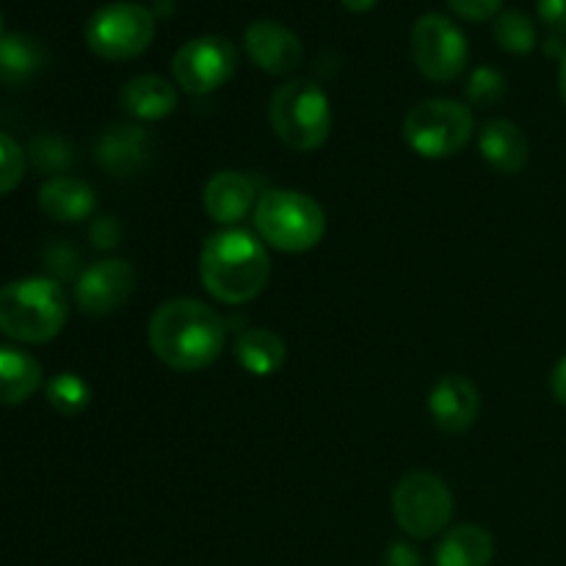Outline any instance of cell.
<instances>
[{
  "label": "cell",
  "instance_id": "6da1fadb",
  "mask_svg": "<svg viewBox=\"0 0 566 566\" xmlns=\"http://www.w3.org/2000/svg\"><path fill=\"white\" fill-rule=\"evenodd\" d=\"M147 340L155 357L171 370L197 374L224 352L227 329L221 315L199 298H169L153 313Z\"/></svg>",
  "mask_w": 566,
  "mask_h": 566
},
{
  "label": "cell",
  "instance_id": "7a4b0ae2",
  "mask_svg": "<svg viewBox=\"0 0 566 566\" xmlns=\"http://www.w3.org/2000/svg\"><path fill=\"white\" fill-rule=\"evenodd\" d=\"M271 258L263 241L247 230L213 232L199 252V280L205 291L221 304H249L265 291Z\"/></svg>",
  "mask_w": 566,
  "mask_h": 566
},
{
  "label": "cell",
  "instance_id": "3957f363",
  "mask_svg": "<svg viewBox=\"0 0 566 566\" xmlns=\"http://www.w3.org/2000/svg\"><path fill=\"white\" fill-rule=\"evenodd\" d=\"M70 318L64 287L50 276H25L0 287V332L17 343H48Z\"/></svg>",
  "mask_w": 566,
  "mask_h": 566
},
{
  "label": "cell",
  "instance_id": "277c9868",
  "mask_svg": "<svg viewBox=\"0 0 566 566\" xmlns=\"http://www.w3.org/2000/svg\"><path fill=\"white\" fill-rule=\"evenodd\" d=\"M254 230L271 249L304 254L324 241L326 213L310 193L271 188L254 205Z\"/></svg>",
  "mask_w": 566,
  "mask_h": 566
},
{
  "label": "cell",
  "instance_id": "5b68a950",
  "mask_svg": "<svg viewBox=\"0 0 566 566\" xmlns=\"http://www.w3.org/2000/svg\"><path fill=\"white\" fill-rule=\"evenodd\" d=\"M269 122L293 153H313L329 142L332 103L315 81H291L271 94Z\"/></svg>",
  "mask_w": 566,
  "mask_h": 566
},
{
  "label": "cell",
  "instance_id": "8992f818",
  "mask_svg": "<svg viewBox=\"0 0 566 566\" xmlns=\"http://www.w3.org/2000/svg\"><path fill=\"white\" fill-rule=\"evenodd\" d=\"M473 133V111L459 99H423L403 116V138H407L409 149L429 160H442L462 153Z\"/></svg>",
  "mask_w": 566,
  "mask_h": 566
},
{
  "label": "cell",
  "instance_id": "52a82bcc",
  "mask_svg": "<svg viewBox=\"0 0 566 566\" xmlns=\"http://www.w3.org/2000/svg\"><path fill=\"white\" fill-rule=\"evenodd\" d=\"M83 39L97 59H138L155 39V14L147 6L130 0L105 3L86 20Z\"/></svg>",
  "mask_w": 566,
  "mask_h": 566
},
{
  "label": "cell",
  "instance_id": "ba28073f",
  "mask_svg": "<svg viewBox=\"0 0 566 566\" xmlns=\"http://www.w3.org/2000/svg\"><path fill=\"white\" fill-rule=\"evenodd\" d=\"M392 517L412 539H434L453 520V492L434 473H407L392 490Z\"/></svg>",
  "mask_w": 566,
  "mask_h": 566
},
{
  "label": "cell",
  "instance_id": "9c48e42d",
  "mask_svg": "<svg viewBox=\"0 0 566 566\" xmlns=\"http://www.w3.org/2000/svg\"><path fill=\"white\" fill-rule=\"evenodd\" d=\"M409 53L431 83H453L468 70L470 44L451 17L423 14L409 33Z\"/></svg>",
  "mask_w": 566,
  "mask_h": 566
},
{
  "label": "cell",
  "instance_id": "30bf717a",
  "mask_svg": "<svg viewBox=\"0 0 566 566\" xmlns=\"http://www.w3.org/2000/svg\"><path fill=\"white\" fill-rule=\"evenodd\" d=\"M238 66V50L230 39L208 36L188 39L171 59V75L186 94H210L224 86Z\"/></svg>",
  "mask_w": 566,
  "mask_h": 566
},
{
  "label": "cell",
  "instance_id": "8fae6325",
  "mask_svg": "<svg viewBox=\"0 0 566 566\" xmlns=\"http://www.w3.org/2000/svg\"><path fill=\"white\" fill-rule=\"evenodd\" d=\"M136 291V269L122 258L97 260L88 265L75 285V302L86 315L103 318L116 313Z\"/></svg>",
  "mask_w": 566,
  "mask_h": 566
},
{
  "label": "cell",
  "instance_id": "7c38bea8",
  "mask_svg": "<svg viewBox=\"0 0 566 566\" xmlns=\"http://www.w3.org/2000/svg\"><path fill=\"white\" fill-rule=\"evenodd\" d=\"M243 50L249 61L269 75H291L304 59L302 39L276 20H254L243 31Z\"/></svg>",
  "mask_w": 566,
  "mask_h": 566
},
{
  "label": "cell",
  "instance_id": "4fadbf2b",
  "mask_svg": "<svg viewBox=\"0 0 566 566\" xmlns=\"http://www.w3.org/2000/svg\"><path fill=\"white\" fill-rule=\"evenodd\" d=\"M153 155V138L136 122H116L105 127L94 147V158L108 175L133 177L149 164Z\"/></svg>",
  "mask_w": 566,
  "mask_h": 566
},
{
  "label": "cell",
  "instance_id": "5bb4252c",
  "mask_svg": "<svg viewBox=\"0 0 566 566\" xmlns=\"http://www.w3.org/2000/svg\"><path fill=\"white\" fill-rule=\"evenodd\" d=\"M429 415L440 431H446V434H462L481 415L479 387L462 374L442 376L431 387Z\"/></svg>",
  "mask_w": 566,
  "mask_h": 566
},
{
  "label": "cell",
  "instance_id": "9a60e30c",
  "mask_svg": "<svg viewBox=\"0 0 566 566\" xmlns=\"http://www.w3.org/2000/svg\"><path fill=\"white\" fill-rule=\"evenodd\" d=\"M205 213L216 221V224L232 227L249 216L258 205V191L254 182L241 171H216L208 180L202 191Z\"/></svg>",
  "mask_w": 566,
  "mask_h": 566
},
{
  "label": "cell",
  "instance_id": "2e32d148",
  "mask_svg": "<svg viewBox=\"0 0 566 566\" xmlns=\"http://www.w3.org/2000/svg\"><path fill=\"white\" fill-rule=\"evenodd\" d=\"M94 208H97V193L86 180H77V177H48L39 188V210L48 219L61 221V224H75V221L88 219Z\"/></svg>",
  "mask_w": 566,
  "mask_h": 566
},
{
  "label": "cell",
  "instance_id": "e0dca14e",
  "mask_svg": "<svg viewBox=\"0 0 566 566\" xmlns=\"http://www.w3.org/2000/svg\"><path fill=\"white\" fill-rule=\"evenodd\" d=\"M479 153L497 175H520L528 166V138L514 122L490 119L479 130Z\"/></svg>",
  "mask_w": 566,
  "mask_h": 566
},
{
  "label": "cell",
  "instance_id": "ac0fdd59",
  "mask_svg": "<svg viewBox=\"0 0 566 566\" xmlns=\"http://www.w3.org/2000/svg\"><path fill=\"white\" fill-rule=\"evenodd\" d=\"M119 103L133 119L158 122L177 111V88L160 75H138L122 86Z\"/></svg>",
  "mask_w": 566,
  "mask_h": 566
},
{
  "label": "cell",
  "instance_id": "d6986e66",
  "mask_svg": "<svg viewBox=\"0 0 566 566\" xmlns=\"http://www.w3.org/2000/svg\"><path fill=\"white\" fill-rule=\"evenodd\" d=\"M495 558V539L486 528L462 523L440 536L434 551L437 566H490Z\"/></svg>",
  "mask_w": 566,
  "mask_h": 566
},
{
  "label": "cell",
  "instance_id": "ffe728a7",
  "mask_svg": "<svg viewBox=\"0 0 566 566\" xmlns=\"http://www.w3.org/2000/svg\"><path fill=\"white\" fill-rule=\"evenodd\" d=\"M42 387V365L33 354L0 343V403L20 407Z\"/></svg>",
  "mask_w": 566,
  "mask_h": 566
},
{
  "label": "cell",
  "instance_id": "44dd1931",
  "mask_svg": "<svg viewBox=\"0 0 566 566\" xmlns=\"http://www.w3.org/2000/svg\"><path fill=\"white\" fill-rule=\"evenodd\" d=\"M235 359L249 376L265 379V376L280 374L287 359V346L276 332L254 326L235 340Z\"/></svg>",
  "mask_w": 566,
  "mask_h": 566
},
{
  "label": "cell",
  "instance_id": "7402d4cb",
  "mask_svg": "<svg viewBox=\"0 0 566 566\" xmlns=\"http://www.w3.org/2000/svg\"><path fill=\"white\" fill-rule=\"evenodd\" d=\"M44 66V48L22 33H3L0 36V83L20 86L28 83Z\"/></svg>",
  "mask_w": 566,
  "mask_h": 566
},
{
  "label": "cell",
  "instance_id": "603a6c76",
  "mask_svg": "<svg viewBox=\"0 0 566 566\" xmlns=\"http://www.w3.org/2000/svg\"><path fill=\"white\" fill-rule=\"evenodd\" d=\"M44 398H48L50 407L55 409L64 418H77L88 409L92 403V387L86 379H81L77 374H59L48 381L44 387Z\"/></svg>",
  "mask_w": 566,
  "mask_h": 566
},
{
  "label": "cell",
  "instance_id": "cb8c5ba5",
  "mask_svg": "<svg viewBox=\"0 0 566 566\" xmlns=\"http://www.w3.org/2000/svg\"><path fill=\"white\" fill-rule=\"evenodd\" d=\"M495 42L501 44V50L512 55H528L536 50V25L531 22L528 14L517 9H503L501 14L495 17Z\"/></svg>",
  "mask_w": 566,
  "mask_h": 566
},
{
  "label": "cell",
  "instance_id": "d4e9b609",
  "mask_svg": "<svg viewBox=\"0 0 566 566\" xmlns=\"http://www.w3.org/2000/svg\"><path fill=\"white\" fill-rule=\"evenodd\" d=\"M28 158L36 166L39 171L50 177H59L61 171H66L75 160V153H72L70 144L59 136H36L31 142V149H28Z\"/></svg>",
  "mask_w": 566,
  "mask_h": 566
},
{
  "label": "cell",
  "instance_id": "484cf974",
  "mask_svg": "<svg viewBox=\"0 0 566 566\" xmlns=\"http://www.w3.org/2000/svg\"><path fill=\"white\" fill-rule=\"evenodd\" d=\"M468 99L473 105H497L509 92V83L503 77L501 70L495 66H479L473 70V75L468 77Z\"/></svg>",
  "mask_w": 566,
  "mask_h": 566
},
{
  "label": "cell",
  "instance_id": "4316f807",
  "mask_svg": "<svg viewBox=\"0 0 566 566\" xmlns=\"http://www.w3.org/2000/svg\"><path fill=\"white\" fill-rule=\"evenodd\" d=\"M28 153L11 136L0 133V197L14 191L25 177Z\"/></svg>",
  "mask_w": 566,
  "mask_h": 566
},
{
  "label": "cell",
  "instance_id": "83f0119b",
  "mask_svg": "<svg viewBox=\"0 0 566 566\" xmlns=\"http://www.w3.org/2000/svg\"><path fill=\"white\" fill-rule=\"evenodd\" d=\"M451 11L468 22L492 20L503 11V0H448Z\"/></svg>",
  "mask_w": 566,
  "mask_h": 566
},
{
  "label": "cell",
  "instance_id": "f1b7e54d",
  "mask_svg": "<svg viewBox=\"0 0 566 566\" xmlns=\"http://www.w3.org/2000/svg\"><path fill=\"white\" fill-rule=\"evenodd\" d=\"M536 11L551 36H566V0H536Z\"/></svg>",
  "mask_w": 566,
  "mask_h": 566
},
{
  "label": "cell",
  "instance_id": "f546056e",
  "mask_svg": "<svg viewBox=\"0 0 566 566\" xmlns=\"http://www.w3.org/2000/svg\"><path fill=\"white\" fill-rule=\"evenodd\" d=\"M88 238H92V247L97 249H114L122 241V227L114 216H99L97 221H92L88 227Z\"/></svg>",
  "mask_w": 566,
  "mask_h": 566
},
{
  "label": "cell",
  "instance_id": "4dcf8cb0",
  "mask_svg": "<svg viewBox=\"0 0 566 566\" xmlns=\"http://www.w3.org/2000/svg\"><path fill=\"white\" fill-rule=\"evenodd\" d=\"M44 260H48V269L53 271L59 280H66V276H72V271L77 269V252L66 247V243H53V247H48Z\"/></svg>",
  "mask_w": 566,
  "mask_h": 566
},
{
  "label": "cell",
  "instance_id": "1f68e13d",
  "mask_svg": "<svg viewBox=\"0 0 566 566\" xmlns=\"http://www.w3.org/2000/svg\"><path fill=\"white\" fill-rule=\"evenodd\" d=\"M381 566H426L423 564V556H420V551L415 545H409V542H390L385 551V558H381Z\"/></svg>",
  "mask_w": 566,
  "mask_h": 566
},
{
  "label": "cell",
  "instance_id": "d6a6232c",
  "mask_svg": "<svg viewBox=\"0 0 566 566\" xmlns=\"http://www.w3.org/2000/svg\"><path fill=\"white\" fill-rule=\"evenodd\" d=\"M551 392L553 398H556L562 407H566V357H562L556 363V368H553L551 374Z\"/></svg>",
  "mask_w": 566,
  "mask_h": 566
},
{
  "label": "cell",
  "instance_id": "836d02e7",
  "mask_svg": "<svg viewBox=\"0 0 566 566\" xmlns=\"http://www.w3.org/2000/svg\"><path fill=\"white\" fill-rule=\"evenodd\" d=\"M340 3H343V9H348L352 14H368V11L374 9L379 0H340Z\"/></svg>",
  "mask_w": 566,
  "mask_h": 566
},
{
  "label": "cell",
  "instance_id": "e575fe53",
  "mask_svg": "<svg viewBox=\"0 0 566 566\" xmlns=\"http://www.w3.org/2000/svg\"><path fill=\"white\" fill-rule=\"evenodd\" d=\"M171 11H175V0H155V6H153V14L155 17H169Z\"/></svg>",
  "mask_w": 566,
  "mask_h": 566
},
{
  "label": "cell",
  "instance_id": "d590c367",
  "mask_svg": "<svg viewBox=\"0 0 566 566\" xmlns=\"http://www.w3.org/2000/svg\"><path fill=\"white\" fill-rule=\"evenodd\" d=\"M558 92H562V99L566 105V55L562 59V70H558Z\"/></svg>",
  "mask_w": 566,
  "mask_h": 566
},
{
  "label": "cell",
  "instance_id": "8d00e7d4",
  "mask_svg": "<svg viewBox=\"0 0 566 566\" xmlns=\"http://www.w3.org/2000/svg\"><path fill=\"white\" fill-rule=\"evenodd\" d=\"M0 36H3V11H0Z\"/></svg>",
  "mask_w": 566,
  "mask_h": 566
}]
</instances>
